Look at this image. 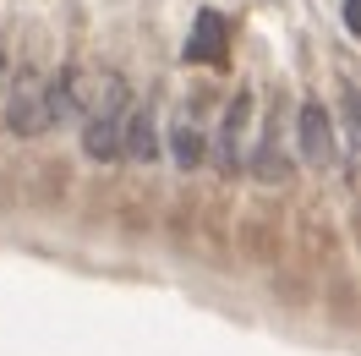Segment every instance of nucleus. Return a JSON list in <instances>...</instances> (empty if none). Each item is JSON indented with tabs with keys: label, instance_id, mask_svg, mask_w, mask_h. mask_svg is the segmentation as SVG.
Listing matches in <instances>:
<instances>
[{
	"label": "nucleus",
	"instance_id": "obj_1",
	"mask_svg": "<svg viewBox=\"0 0 361 356\" xmlns=\"http://www.w3.org/2000/svg\"><path fill=\"white\" fill-rule=\"evenodd\" d=\"M126 115H132V88H126V77H104L99 99L82 110V154H88L93 165L121 159V126H126Z\"/></svg>",
	"mask_w": 361,
	"mask_h": 356
},
{
	"label": "nucleus",
	"instance_id": "obj_2",
	"mask_svg": "<svg viewBox=\"0 0 361 356\" xmlns=\"http://www.w3.org/2000/svg\"><path fill=\"white\" fill-rule=\"evenodd\" d=\"M82 110H88V83H82V66L66 61V66H55V77H44L39 115H44V126H71V121H82Z\"/></svg>",
	"mask_w": 361,
	"mask_h": 356
},
{
	"label": "nucleus",
	"instance_id": "obj_3",
	"mask_svg": "<svg viewBox=\"0 0 361 356\" xmlns=\"http://www.w3.org/2000/svg\"><path fill=\"white\" fill-rule=\"evenodd\" d=\"M247 132H252V88H235V99L219 115V137H214V159L225 176L247 165Z\"/></svg>",
	"mask_w": 361,
	"mask_h": 356
},
{
	"label": "nucleus",
	"instance_id": "obj_4",
	"mask_svg": "<svg viewBox=\"0 0 361 356\" xmlns=\"http://www.w3.org/2000/svg\"><path fill=\"white\" fill-rule=\"evenodd\" d=\"M39 88H44V77L33 66H17V77H6V126L17 137H39L44 132V115H39Z\"/></svg>",
	"mask_w": 361,
	"mask_h": 356
},
{
	"label": "nucleus",
	"instance_id": "obj_5",
	"mask_svg": "<svg viewBox=\"0 0 361 356\" xmlns=\"http://www.w3.org/2000/svg\"><path fill=\"white\" fill-rule=\"evenodd\" d=\"M225 49H230V17H225V11H214V6H203L180 55H186L192 66H214V61H225Z\"/></svg>",
	"mask_w": 361,
	"mask_h": 356
},
{
	"label": "nucleus",
	"instance_id": "obj_6",
	"mask_svg": "<svg viewBox=\"0 0 361 356\" xmlns=\"http://www.w3.org/2000/svg\"><path fill=\"white\" fill-rule=\"evenodd\" d=\"M295 143H301V159H307V165H329V154H334V126H329V110H323L317 99H301Z\"/></svg>",
	"mask_w": 361,
	"mask_h": 356
},
{
	"label": "nucleus",
	"instance_id": "obj_7",
	"mask_svg": "<svg viewBox=\"0 0 361 356\" xmlns=\"http://www.w3.org/2000/svg\"><path fill=\"white\" fill-rule=\"evenodd\" d=\"M203 159H208V137H203V126H197V110L180 105V115L170 121V165H176V170H197Z\"/></svg>",
	"mask_w": 361,
	"mask_h": 356
},
{
	"label": "nucleus",
	"instance_id": "obj_8",
	"mask_svg": "<svg viewBox=\"0 0 361 356\" xmlns=\"http://www.w3.org/2000/svg\"><path fill=\"white\" fill-rule=\"evenodd\" d=\"M121 154L137 159V165H154L159 159V132H154V105H148V99L132 105V115H126V126H121Z\"/></svg>",
	"mask_w": 361,
	"mask_h": 356
},
{
	"label": "nucleus",
	"instance_id": "obj_9",
	"mask_svg": "<svg viewBox=\"0 0 361 356\" xmlns=\"http://www.w3.org/2000/svg\"><path fill=\"white\" fill-rule=\"evenodd\" d=\"M6 77H11V66H6V49H0V93H6Z\"/></svg>",
	"mask_w": 361,
	"mask_h": 356
}]
</instances>
